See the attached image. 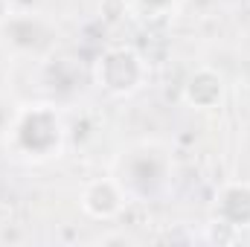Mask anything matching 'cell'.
I'll use <instances>...</instances> for the list:
<instances>
[{"label": "cell", "mask_w": 250, "mask_h": 247, "mask_svg": "<svg viewBox=\"0 0 250 247\" xmlns=\"http://www.w3.org/2000/svg\"><path fill=\"white\" fill-rule=\"evenodd\" d=\"M12 145L26 154V157H53L62 148L64 128L59 114L50 105H29L23 111H18L15 123H12Z\"/></svg>", "instance_id": "obj_1"}, {"label": "cell", "mask_w": 250, "mask_h": 247, "mask_svg": "<svg viewBox=\"0 0 250 247\" xmlns=\"http://www.w3.org/2000/svg\"><path fill=\"white\" fill-rule=\"evenodd\" d=\"M146 73L148 70H146L143 56L131 47H114V50L102 53L96 62V70H93L96 84L114 96H128V93L140 90L146 82Z\"/></svg>", "instance_id": "obj_2"}, {"label": "cell", "mask_w": 250, "mask_h": 247, "mask_svg": "<svg viewBox=\"0 0 250 247\" xmlns=\"http://www.w3.org/2000/svg\"><path fill=\"white\" fill-rule=\"evenodd\" d=\"M123 206H125V189L114 178H99V181L87 184L84 192H82V209L93 218H102V221L117 218L123 212Z\"/></svg>", "instance_id": "obj_3"}, {"label": "cell", "mask_w": 250, "mask_h": 247, "mask_svg": "<svg viewBox=\"0 0 250 247\" xmlns=\"http://www.w3.org/2000/svg\"><path fill=\"white\" fill-rule=\"evenodd\" d=\"M215 218L227 227H250V184H227L215 195Z\"/></svg>", "instance_id": "obj_4"}, {"label": "cell", "mask_w": 250, "mask_h": 247, "mask_svg": "<svg viewBox=\"0 0 250 247\" xmlns=\"http://www.w3.org/2000/svg\"><path fill=\"white\" fill-rule=\"evenodd\" d=\"M221 93H224V79L215 70H209V67L192 73V79L187 82V90H184L189 105L204 108V111L207 108H215L221 102Z\"/></svg>", "instance_id": "obj_5"}, {"label": "cell", "mask_w": 250, "mask_h": 247, "mask_svg": "<svg viewBox=\"0 0 250 247\" xmlns=\"http://www.w3.org/2000/svg\"><path fill=\"white\" fill-rule=\"evenodd\" d=\"M18 21L23 23V29H26V32L21 35V32H12V29H3L6 41H12L15 47H23L26 53H38V50H41V44H50V41H41V38H38L41 32H47L41 21H35V18H18Z\"/></svg>", "instance_id": "obj_6"}, {"label": "cell", "mask_w": 250, "mask_h": 247, "mask_svg": "<svg viewBox=\"0 0 250 247\" xmlns=\"http://www.w3.org/2000/svg\"><path fill=\"white\" fill-rule=\"evenodd\" d=\"M143 9H148V12H166V9H172L178 0H137Z\"/></svg>", "instance_id": "obj_7"}]
</instances>
